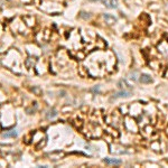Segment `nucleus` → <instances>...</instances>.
I'll list each match as a JSON object with an SVG mask.
<instances>
[{"label":"nucleus","mask_w":168,"mask_h":168,"mask_svg":"<svg viewBox=\"0 0 168 168\" xmlns=\"http://www.w3.org/2000/svg\"><path fill=\"white\" fill-rule=\"evenodd\" d=\"M130 95V92L128 91H120L119 93H117L116 95H114V99H117V97H122V96H129Z\"/></svg>","instance_id":"nucleus-5"},{"label":"nucleus","mask_w":168,"mask_h":168,"mask_svg":"<svg viewBox=\"0 0 168 168\" xmlns=\"http://www.w3.org/2000/svg\"><path fill=\"white\" fill-rule=\"evenodd\" d=\"M103 18H104V20L108 25H113L114 22H116V18H114L113 16L109 15V13H105V15L103 16Z\"/></svg>","instance_id":"nucleus-1"},{"label":"nucleus","mask_w":168,"mask_h":168,"mask_svg":"<svg viewBox=\"0 0 168 168\" xmlns=\"http://www.w3.org/2000/svg\"><path fill=\"white\" fill-rule=\"evenodd\" d=\"M17 134V132L15 131V132H12V133H6V134H4L5 137H11V136H16Z\"/></svg>","instance_id":"nucleus-7"},{"label":"nucleus","mask_w":168,"mask_h":168,"mask_svg":"<svg viewBox=\"0 0 168 168\" xmlns=\"http://www.w3.org/2000/svg\"><path fill=\"white\" fill-rule=\"evenodd\" d=\"M104 162L110 164V165H120L121 164V160H119V159H114V158H105Z\"/></svg>","instance_id":"nucleus-3"},{"label":"nucleus","mask_w":168,"mask_h":168,"mask_svg":"<svg viewBox=\"0 0 168 168\" xmlns=\"http://www.w3.org/2000/svg\"><path fill=\"white\" fill-rule=\"evenodd\" d=\"M119 85H120V88H122V89H125V88H128V89H130V85L125 82L124 80H122V81H120L119 82Z\"/></svg>","instance_id":"nucleus-6"},{"label":"nucleus","mask_w":168,"mask_h":168,"mask_svg":"<svg viewBox=\"0 0 168 168\" xmlns=\"http://www.w3.org/2000/svg\"><path fill=\"white\" fill-rule=\"evenodd\" d=\"M140 82L145 83V84H149V83H151V78L148 74H141V76H140Z\"/></svg>","instance_id":"nucleus-2"},{"label":"nucleus","mask_w":168,"mask_h":168,"mask_svg":"<svg viewBox=\"0 0 168 168\" xmlns=\"http://www.w3.org/2000/svg\"><path fill=\"white\" fill-rule=\"evenodd\" d=\"M104 4L108 6L109 8H116L118 5L117 0H104Z\"/></svg>","instance_id":"nucleus-4"}]
</instances>
